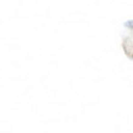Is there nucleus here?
Segmentation results:
<instances>
[]
</instances>
